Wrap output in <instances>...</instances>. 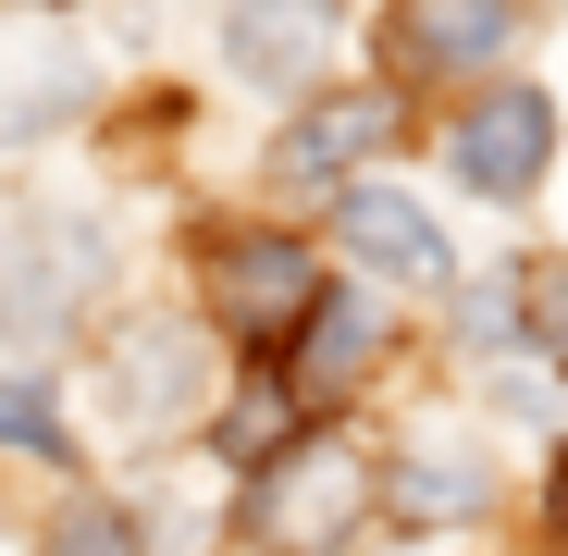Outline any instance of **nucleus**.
<instances>
[{"label":"nucleus","mask_w":568,"mask_h":556,"mask_svg":"<svg viewBox=\"0 0 568 556\" xmlns=\"http://www.w3.org/2000/svg\"><path fill=\"white\" fill-rule=\"evenodd\" d=\"M358 519H371V457L346 433H297L247 471V544L260 556H346Z\"/></svg>","instance_id":"nucleus-1"},{"label":"nucleus","mask_w":568,"mask_h":556,"mask_svg":"<svg viewBox=\"0 0 568 556\" xmlns=\"http://www.w3.org/2000/svg\"><path fill=\"white\" fill-rule=\"evenodd\" d=\"M310 310H322V260L297 247V235H223L211 247V322L235 334V346H297L310 334Z\"/></svg>","instance_id":"nucleus-2"},{"label":"nucleus","mask_w":568,"mask_h":556,"mask_svg":"<svg viewBox=\"0 0 568 556\" xmlns=\"http://www.w3.org/2000/svg\"><path fill=\"white\" fill-rule=\"evenodd\" d=\"M199 384H211V346L185 322H136L112 346V421L124 433H185L199 421Z\"/></svg>","instance_id":"nucleus-3"},{"label":"nucleus","mask_w":568,"mask_h":556,"mask_svg":"<svg viewBox=\"0 0 568 556\" xmlns=\"http://www.w3.org/2000/svg\"><path fill=\"white\" fill-rule=\"evenodd\" d=\"M544 161H556V100L544 87H495V100L457 124V185H483V199H531Z\"/></svg>","instance_id":"nucleus-4"},{"label":"nucleus","mask_w":568,"mask_h":556,"mask_svg":"<svg viewBox=\"0 0 568 556\" xmlns=\"http://www.w3.org/2000/svg\"><path fill=\"white\" fill-rule=\"evenodd\" d=\"M87 272H100V235H74V223L13 235V260H0V334H62Z\"/></svg>","instance_id":"nucleus-5"},{"label":"nucleus","mask_w":568,"mask_h":556,"mask_svg":"<svg viewBox=\"0 0 568 556\" xmlns=\"http://www.w3.org/2000/svg\"><path fill=\"white\" fill-rule=\"evenodd\" d=\"M396 100H384V87H358V100H322V112H297V124H284V149H272V173L284 185H322V173H358L371 149H396Z\"/></svg>","instance_id":"nucleus-6"},{"label":"nucleus","mask_w":568,"mask_h":556,"mask_svg":"<svg viewBox=\"0 0 568 556\" xmlns=\"http://www.w3.org/2000/svg\"><path fill=\"white\" fill-rule=\"evenodd\" d=\"M334 235H346L371 272H396V285H445V235H433V211H420V199H396V185H346Z\"/></svg>","instance_id":"nucleus-7"},{"label":"nucleus","mask_w":568,"mask_h":556,"mask_svg":"<svg viewBox=\"0 0 568 556\" xmlns=\"http://www.w3.org/2000/svg\"><path fill=\"white\" fill-rule=\"evenodd\" d=\"M334 62V0H235V74L310 87Z\"/></svg>","instance_id":"nucleus-8"},{"label":"nucleus","mask_w":568,"mask_h":556,"mask_svg":"<svg viewBox=\"0 0 568 556\" xmlns=\"http://www.w3.org/2000/svg\"><path fill=\"white\" fill-rule=\"evenodd\" d=\"M507 50V0H396V62L408 74H469Z\"/></svg>","instance_id":"nucleus-9"},{"label":"nucleus","mask_w":568,"mask_h":556,"mask_svg":"<svg viewBox=\"0 0 568 556\" xmlns=\"http://www.w3.org/2000/svg\"><path fill=\"white\" fill-rule=\"evenodd\" d=\"M74 50H50L38 26H13V38H0V137H26V124H62L74 112Z\"/></svg>","instance_id":"nucleus-10"},{"label":"nucleus","mask_w":568,"mask_h":556,"mask_svg":"<svg viewBox=\"0 0 568 556\" xmlns=\"http://www.w3.org/2000/svg\"><path fill=\"white\" fill-rule=\"evenodd\" d=\"M371 346H384L371 297L322 285V310H310V334H297V384H310V396H322V384H346V371H371Z\"/></svg>","instance_id":"nucleus-11"},{"label":"nucleus","mask_w":568,"mask_h":556,"mask_svg":"<svg viewBox=\"0 0 568 556\" xmlns=\"http://www.w3.org/2000/svg\"><path fill=\"white\" fill-rule=\"evenodd\" d=\"M469 507H483V457H469V445H408L396 519H469Z\"/></svg>","instance_id":"nucleus-12"},{"label":"nucleus","mask_w":568,"mask_h":556,"mask_svg":"<svg viewBox=\"0 0 568 556\" xmlns=\"http://www.w3.org/2000/svg\"><path fill=\"white\" fill-rule=\"evenodd\" d=\"M38 556H149V544H136V519H124V507L74 495V507H62V519L38 532Z\"/></svg>","instance_id":"nucleus-13"},{"label":"nucleus","mask_w":568,"mask_h":556,"mask_svg":"<svg viewBox=\"0 0 568 556\" xmlns=\"http://www.w3.org/2000/svg\"><path fill=\"white\" fill-rule=\"evenodd\" d=\"M0 445H62V408H50V384H0Z\"/></svg>","instance_id":"nucleus-14"},{"label":"nucleus","mask_w":568,"mask_h":556,"mask_svg":"<svg viewBox=\"0 0 568 556\" xmlns=\"http://www.w3.org/2000/svg\"><path fill=\"white\" fill-rule=\"evenodd\" d=\"M519 322H531V334L568 358V272H519Z\"/></svg>","instance_id":"nucleus-15"},{"label":"nucleus","mask_w":568,"mask_h":556,"mask_svg":"<svg viewBox=\"0 0 568 556\" xmlns=\"http://www.w3.org/2000/svg\"><path fill=\"white\" fill-rule=\"evenodd\" d=\"M26 13H38V0H26Z\"/></svg>","instance_id":"nucleus-16"}]
</instances>
